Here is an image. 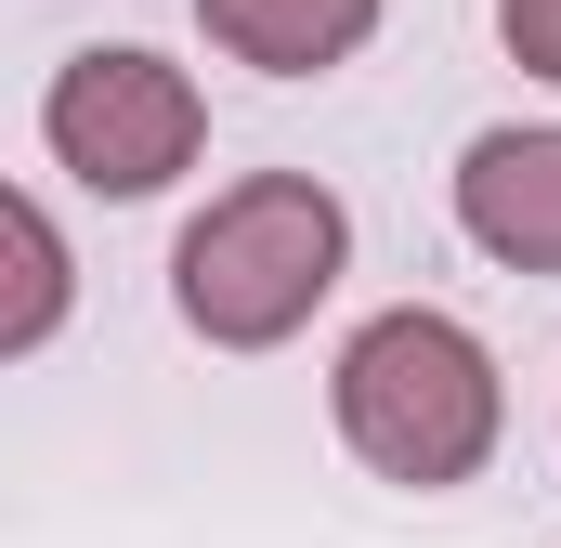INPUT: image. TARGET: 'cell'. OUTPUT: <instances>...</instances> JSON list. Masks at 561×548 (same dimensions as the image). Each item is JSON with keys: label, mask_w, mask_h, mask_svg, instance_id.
Wrapping results in <instances>:
<instances>
[{"label": "cell", "mask_w": 561, "mask_h": 548, "mask_svg": "<svg viewBox=\"0 0 561 548\" xmlns=\"http://www.w3.org/2000/svg\"><path fill=\"white\" fill-rule=\"evenodd\" d=\"M340 444L379 470V483H405V496H444V483H470L483 457H496V431H510V392H496V353L457 327V313H379V327H353V353H340Z\"/></svg>", "instance_id": "1"}, {"label": "cell", "mask_w": 561, "mask_h": 548, "mask_svg": "<svg viewBox=\"0 0 561 548\" xmlns=\"http://www.w3.org/2000/svg\"><path fill=\"white\" fill-rule=\"evenodd\" d=\"M353 262V222L313 170H249L236 196H209L170 249V300L209 353H275L287 327H313V300Z\"/></svg>", "instance_id": "2"}, {"label": "cell", "mask_w": 561, "mask_h": 548, "mask_svg": "<svg viewBox=\"0 0 561 548\" xmlns=\"http://www.w3.org/2000/svg\"><path fill=\"white\" fill-rule=\"evenodd\" d=\"M39 144H53L92 196H157V183L196 170L209 105H196V79H183L170 53H144V39H92V53H66V79L39 92Z\"/></svg>", "instance_id": "3"}, {"label": "cell", "mask_w": 561, "mask_h": 548, "mask_svg": "<svg viewBox=\"0 0 561 548\" xmlns=\"http://www.w3.org/2000/svg\"><path fill=\"white\" fill-rule=\"evenodd\" d=\"M457 222L510 274H561V132H483L457 157Z\"/></svg>", "instance_id": "4"}, {"label": "cell", "mask_w": 561, "mask_h": 548, "mask_svg": "<svg viewBox=\"0 0 561 548\" xmlns=\"http://www.w3.org/2000/svg\"><path fill=\"white\" fill-rule=\"evenodd\" d=\"M196 26L262 79H327L379 39V0H196Z\"/></svg>", "instance_id": "5"}, {"label": "cell", "mask_w": 561, "mask_h": 548, "mask_svg": "<svg viewBox=\"0 0 561 548\" xmlns=\"http://www.w3.org/2000/svg\"><path fill=\"white\" fill-rule=\"evenodd\" d=\"M0 249H13V300H0V353H39L66 327V236L39 196H0Z\"/></svg>", "instance_id": "6"}, {"label": "cell", "mask_w": 561, "mask_h": 548, "mask_svg": "<svg viewBox=\"0 0 561 548\" xmlns=\"http://www.w3.org/2000/svg\"><path fill=\"white\" fill-rule=\"evenodd\" d=\"M496 39H510V66L561 79V0H496Z\"/></svg>", "instance_id": "7"}]
</instances>
